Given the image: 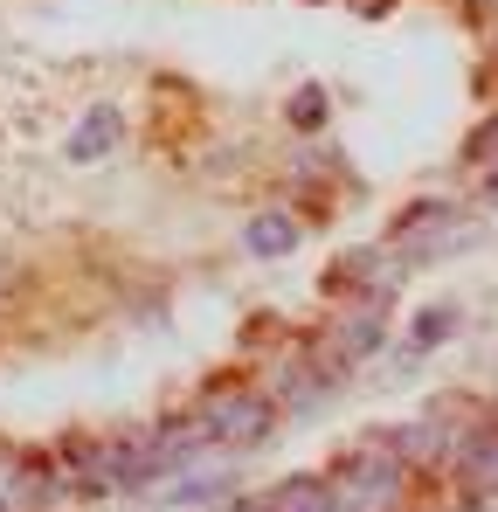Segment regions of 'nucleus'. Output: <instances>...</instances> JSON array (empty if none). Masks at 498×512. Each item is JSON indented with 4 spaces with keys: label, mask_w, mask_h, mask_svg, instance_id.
Returning <instances> with one entry per match:
<instances>
[{
    "label": "nucleus",
    "mask_w": 498,
    "mask_h": 512,
    "mask_svg": "<svg viewBox=\"0 0 498 512\" xmlns=\"http://www.w3.org/2000/svg\"><path fill=\"white\" fill-rule=\"evenodd\" d=\"M485 201H492V208H498V167L485 173Z\"/></svg>",
    "instance_id": "16"
},
{
    "label": "nucleus",
    "mask_w": 498,
    "mask_h": 512,
    "mask_svg": "<svg viewBox=\"0 0 498 512\" xmlns=\"http://www.w3.org/2000/svg\"><path fill=\"white\" fill-rule=\"evenodd\" d=\"M388 312H395V284L353 291V298H339V312H332L326 326L312 333V346H319V353H332V360L353 374L360 360H374V353L388 346Z\"/></svg>",
    "instance_id": "1"
},
{
    "label": "nucleus",
    "mask_w": 498,
    "mask_h": 512,
    "mask_svg": "<svg viewBox=\"0 0 498 512\" xmlns=\"http://www.w3.org/2000/svg\"><path fill=\"white\" fill-rule=\"evenodd\" d=\"M305 229H312V222H298V215H284V208H263V215L243 222V250L277 263V256H291L298 243H305Z\"/></svg>",
    "instance_id": "8"
},
{
    "label": "nucleus",
    "mask_w": 498,
    "mask_h": 512,
    "mask_svg": "<svg viewBox=\"0 0 498 512\" xmlns=\"http://www.w3.org/2000/svg\"><path fill=\"white\" fill-rule=\"evenodd\" d=\"M402 478H409V471H402L388 450L360 443V450H346L326 471L332 512H402Z\"/></svg>",
    "instance_id": "3"
},
{
    "label": "nucleus",
    "mask_w": 498,
    "mask_h": 512,
    "mask_svg": "<svg viewBox=\"0 0 498 512\" xmlns=\"http://www.w3.org/2000/svg\"><path fill=\"white\" fill-rule=\"evenodd\" d=\"M201 423L208 436L222 443V450H263L277 423H284V409L270 402V388H236V381H215L208 395H201Z\"/></svg>",
    "instance_id": "2"
},
{
    "label": "nucleus",
    "mask_w": 498,
    "mask_h": 512,
    "mask_svg": "<svg viewBox=\"0 0 498 512\" xmlns=\"http://www.w3.org/2000/svg\"><path fill=\"white\" fill-rule=\"evenodd\" d=\"M353 7H367V14H381V7H388V0H353Z\"/></svg>",
    "instance_id": "17"
},
{
    "label": "nucleus",
    "mask_w": 498,
    "mask_h": 512,
    "mask_svg": "<svg viewBox=\"0 0 498 512\" xmlns=\"http://www.w3.org/2000/svg\"><path fill=\"white\" fill-rule=\"evenodd\" d=\"M478 7H498V0H478Z\"/></svg>",
    "instance_id": "18"
},
{
    "label": "nucleus",
    "mask_w": 498,
    "mask_h": 512,
    "mask_svg": "<svg viewBox=\"0 0 498 512\" xmlns=\"http://www.w3.org/2000/svg\"><path fill=\"white\" fill-rule=\"evenodd\" d=\"M263 512H332L326 471H298V478L270 485V492H263Z\"/></svg>",
    "instance_id": "10"
},
{
    "label": "nucleus",
    "mask_w": 498,
    "mask_h": 512,
    "mask_svg": "<svg viewBox=\"0 0 498 512\" xmlns=\"http://www.w3.org/2000/svg\"><path fill=\"white\" fill-rule=\"evenodd\" d=\"M208 443H215V436H208V423H201V409H194V416L153 423L146 436H132V485H160V478H173V471H187Z\"/></svg>",
    "instance_id": "5"
},
{
    "label": "nucleus",
    "mask_w": 498,
    "mask_h": 512,
    "mask_svg": "<svg viewBox=\"0 0 498 512\" xmlns=\"http://www.w3.org/2000/svg\"><path fill=\"white\" fill-rule=\"evenodd\" d=\"M284 118H291L298 132H319V125H326V84H298L284 97Z\"/></svg>",
    "instance_id": "12"
},
{
    "label": "nucleus",
    "mask_w": 498,
    "mask_h": 512,
    "mask_svg": "<svg viewBox=\"0 0 498 512\" xmlns=\"http://www.w3.org/2000/svg\"><path fill=\"white\" fill-rule=\"evenodd\" d=\"M49 499H63L56 457L21 450V443H0V512H42Z\"/></svg>",
    "instance_id": "6"
},
{
    "label": "nucleus",
    "mask_w": 498,
    "mask_h": 512,
    "mask_svg": "<svg viewBox=\"0 0 498 512\" xmlns=\"http://www.w3.org/2000/svg\"><path fill=\"white\" fill-rule=\"evenodd\" d=\"M457 319H464V312H457L450 298H443V305H422V312H415V326H409V340H402V360H422V353H436V346L457 333Z\"/></svg>",
    "instance_id": "11"
},
{
    "label": "nucleus",
    "mask_w": 498,
    "mask_h": 512,
    "mask_svg": "<svg viewBox=\"0 0 498 512\" xmlns=\"http://www.w3.org/2000/svg\"><path fill=\"white\" fill-rule=\"evenodd\" d=\"M118 139H125V111H118V104H90L77 118V132L63 139V160H70V167H90V160H104Z\"/></svg>",
    "instance_id": "7"
},
{
    "label": "nucleus",
    "mask_w": 498,
    "mask_h": 512,
    "mask_svg": "<svg viewBox=\"0 0 498 512\" xmlns=\"http://www.w3.org/2000/svg\"><path fill=\"white\" fill-rule=\"evenodd\" d=\"M312 7H319V0H312Z\"/></svg>",
    "instance_id": "19"
},
{
    "label": "nucleus",
    "mask_w": 498,
    "mask_h": 512,
    "mask_svg": "<svg viewBox=\"0 0 498 512\" xmlns=\"http://www.w3.org/2000/svg\"><path fill=\"white\" fill-rule=\"evenodd\" d=\"M457 478H464L471 499H492L498 492V429H471L457 443Z\"/></svg>",
    "instance_id": "9"
},
{
    "label": "nucleus",
    "mask_w": 498,
    "mask_h": 512,
    "mask_svg": "<svg viewBox=\"0 0 498 512\" xmlns=\"http://www.w3.org/2000/svg\"><path fill=\"white\" fill-rule=\"evenodd\" d=\"M215 492H229V485H222V478H187V485L173 492V506H208Z\"/></svg>",
    "instance_id": "14"
},
{
    "label": "nucleus",
    "mask_w": 498,
    "mask_h": 512,
    "mask_svg": "<svg viewBox=\"0 0 498 512\" xmlns=\"http://www.w3.org/2000/svg\"><path fill=\"white\" fill-rule=\"evenodd\" d=\"M464 243H471V215L457 201H409L388 222V250L402 263H436V256L464 250Z\"/></svg>",
    "instance_id": "4"
},
{
    "label": "nucleus",
    "mask_w": 498,
    "mask_h": 512,
    "mask_svg": "<svg viewBox=\"0 0 498 512\" xmlns=\"http://www.w3.org/2000/svg\"><path fill=\"white\" fill-rule=\"evenodd\" d=\"M464 167H485V173L498 167V111L471 132V139H464Z\"/></svg>",
    "instance_id": "13"
},
{
    "label": "nucleus",
    "mask_w": 498,
    "mask_h": 512,
    "mask_svg": "<svg viewBox=\"0 0 498 512\" xmlns=\"http://www.w3.org/2000/svg\"><path fill=\"white\" fill-rule=\"evenodd\" d=\"M7 291H14V256L0 250V298H7Z\"/></svg>",
    "instance_id": "15"
}]
</instances>
